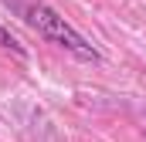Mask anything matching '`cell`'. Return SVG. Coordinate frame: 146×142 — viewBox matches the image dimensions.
I'll list each match as a JSON object with an SVG mask.
<instances>
[{
	"label": "cell",
	"mask_w": 146,
	"mask_h": 142,
	"mask_svg": "<svg viewBox=\"0 0 146 142\" xmlns=\"http://www.w3.org/2000/svg\"><path fill=\"white\" fill-rule=\"evenodd\" d=\"M3 3H7L31 31H37L48 44H58L61 51H68L75 61H85V64H99V61H102V51H99L92 41H85L51 3H44V0H3Z\"/></svg>",
	"instance_id": "1"
},
{
	"label": "cell",
	"mask_w": 146,
	"mask_h": 142,
	"mask_svg": "<svg viewBox=\"0 0 146 142\" xmlns=\"http://www.w3.org/2000/svg\"><path fill=\"white\" fill-rule=\"evenodd\" d=\"M0 47H3V51H10L14 58H27V47H24V44H21L17 37L10 34V31H7L3 24H0Z\"/></svg>",
	"instance_id": "2"
}]
</instances>
